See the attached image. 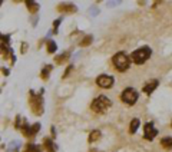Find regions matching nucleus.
Masks as SVG:
<instances>
[{"label": "nucleus", "mask_w": 172, "mask_h": 152, "mask_svg": "<svg viewBox=\"0 0 172 152\" xmlns=\"http://www.w3.org/2000/svg\"><path fill=\"white\" fill-rule=\"evenodd\" d=\"M44 145H46V148L49 149V151H54V146H53V142L50 141V139H44Z\"/></svg>", "instance_id": "nucleus-17"}, {"label": "nucleus", "mask_w": 172, "mask_h": 152, "mask_svg": "<svg viewBox=\"0 0 172 152\" xmlns=\"http://www.w3.org/2000/svg\"><path fill=\"white\" fill-rule=\"evenodd\" d=\"M90 40H92V36H87V37H85L83 39V42H82V46H87V44H90Z\"/></svg>", "instance_id": "nucleus-20"}, {"label": "nucleus", "mask_w": 172, "mask_h": 152, "mask_svg": "<svg viewBox=\"0 0 172 152\" xmlns=\"http://www.w3.org/2000/svg\"><path fill=\"white\" fill-rule=\"evenodd\" d=\"M50 69H52V66H50V65H49V66H46V67L43 69V72H42V77H43V79H47V75H49Z\"/></svg>", "instance_id": "nucleus-18"}, {"label": "nucleus", "mask_w": 172, "mask_h": 152, "mask_svg": "<svg viewBox=\"0 0 172 152\" xmlns=\"http://www.w3.org/2000/svg\"><path fill=\"white\" fill-rule=\"evenodd\" d=\"M156 133H158V130H156V128L153 126V123H152V122L145 123V128H143V136H145V139L152 141V139L156 136Z\"/></svg>", "instance_id": "nucleus-6"}, {"label": "nucleus", "mask_w": 172, "mask_h": 152, "mask_svg": "<svg viewBox=\"0 0 172 152\" xmlns=\"http://www.w3.org/2000/svg\"><path fill=\"white\" fill-rule=\"evenodd\" d=\"M59 10L60 11H69V13H73L76 11V7L73 4H60L59 6Z\"/></svg>", "instance_id": "nucleus-12"}, {"label": "nucleus", "mask_w": 172, "mask_h": 152, "mask_svg": "<svg viewBox=\"0 0 172 152\" xmlns=\"http://www.w3.org/2000/svg\"><path fill=\"white\" fill-rule=\"evenodd\" d=\"M113 77L112 76H108V75H100V76H97V79H96V83H97V86H100V87H103V89H109V87L113 85Z\"/></svg>", "instance_id": "nucleus-5"}, {"label": "nucleus", "mask_w": 172, "mask_h": 152, "mask_svg": "<svg viewBox=\"0 0 172 152\" xmlns=\"http://www.w3.org/2000/svg\"><path fill=\"white\" fill-rule=\"evenodd\" d=\"M122 100L126 103V105H135L136 103V100H138V93H136V90L135 89H132V87H128V89H125L123 92H122Z\"/></svg>", "instance_id": "nucleus-4"}, {"label": "nucleus", "mask_w": 172, "mask_h": 152, "mask_svg": "<svg viewBox=\"0 0 172 152\" xmlns=\"http://www.w3.org/2000/svg\"><path fill=\"white\" fill-rule=\"evenodd\" d=\"M112 62H113V65L115 67L120 70V72H125V70H128L129 69V57L128 54L125 53V52H119L113 56V59H112Z\"/></svg>", "instance_id": "nucleus-2"}, {"label": "nucleus", "mask_w": 172, "mask_h": 152, "mask_svg": "<svg viewBox=\"0 0 172 152\" xmlns=\"http://www.w3.org/2000/svg\"><path fill=\"white\" fill-rule=\"evenodd\" d=\"M161 145H162V148H165V149H172V138H169V136L162 138Z\"/></svg>", "instance_id": "nucleus-9"}, {"label": "nucleus", "mask_w": 172, "mask_h": 152, "mask_svg": "<svg viewBox=\"0 0 172 152\" xmlns=\"http://www.w3.org/2000/svg\"><path fill=\"white\" fill-rule=\"evenodd\" d=\"M150 49L148 46H143V47H140L138 50H135L132 56H130V59H132V62L133 63H136V65H142V63H145L148 59L150 57Z\"/></svg>", "instance_id": "nucleus-1"}, {"label": "nucleus", "mask_w": 172, "mask_h": 152, "mask_svg": "<svg viewBox=\"0 0 172 152\" xmlns=\"http://www.w3.org/2000/svg\"><path fill=\"white\" fill-rule=\"evenodd\" d=\"M39 129H40V123H34L32 128H30V130H29V136H34Z\"/></svg>", "instance_id": "nucleus-16"}, {"label": "nucleus", "mask_w": 172, "mask_h": 152, "mask_svg": "<svg viewBox=\"0 0 172 152\" xmlns=\"http://www.w3.org/2000/svg\"><path fill=\"white\" fill-rule=\"evenodd\" d=\"M100 138V132L99 130H92V133H90V136H89V142H95L97 141Z\"/></svg>", "instance_id": "nucleus-14"}, {"label": "nucleus", "mask_w": 172, "mask_h": 152, "mask_svg": "<svg viewBox=\"0 0 172 152\" xmlns=\"http://www.w3.org/2000/svg\"><path fill=\"white\" fill-rule=\"evenodd\" d=\"M40 151H42V146L36 145V143H27V146H26V152H40Z\"/></svg>", "instance_id": "nucleus-10"}, {"label": "nucleus", "mask_w": 172, "mask_h": 152, "mask_svg": "<svg viewBox=\"0 0 172 152\" xmlns=\"http://www.w3.org/2000/svg\"><path fill=\"white\" fill-rule=\"evenodd\" d=\"M56 49H57L56 43H54L53 40H49V42H47V52H49V53H54Z\"/></svg>", "instance_id": "nucleus-15"}, {"label": "nucleus", "mask_w": 172, "mask_h": 152, "mask_svg": "<svg viewBox=\"0 0 172 152\" xmlns=\"http://www.w3.org/2000/svg\"><path fill=\"white\" fill-rule=\"evenodd\" d=\"M67 57H69V53H64V54H62V56H59V57H56V63H62V62H64Z\"/></svg>", "instance_id": "nucleus-19"}, {"label": "nucleus", "mask_w": 172, "mask_h": 152, "mask_svg": "<svg viewBox=\"0 0 172 152\" xmlns=\"http://www.w3.org/2000/svg\"><path fill=\"white\" fill-rule=\"evenodd\" d=\"M156 86H158V80H149V82L143 86V92H145L146 95H150V93L156 89Z\"/></svg>", "instance_id": "nucleus-8"}, {"label": "nucleus", "mask_w": 172, "mask_h": 152, "mask_svg": "<svg viewBox=\"0 0 172 152\" xmlns=\"http://www.w3.org/2000/svg\"><path fill=\"white\" fill-rule=\"evenodd\" d=\"M33 96V93H32ZM30 106H32L33 112L36 113V115H40L43 112V105H42V98L40 96H33L30 99Z\"/></svg>", "instance_id": "nucleus-7"}, {"label": "nucleus", "mask_w": 172, "mask_h": 152, "mask_svg": "<svg viewBox=\"0 0 172 152\" xmlns=\"http://www.w3.org/2000/svg\"><path fill=\"white\" fill-rule=\"evenodd\" d=\"M110 106V100L106 98V96H97L93 102H92V110L93 112H96V113H103Z\"/></svg>", "instance_id": "nucleus-3"}, {"label": "nucleus", "mask_w": 172, "mask_h": 152, "mask_svg": "<svg viewBox=\"0 0 172 152\" xmlns=\"http://www.w3.org/2000/svg\"><path fill=\"white\" fill-rule=\"evenodd\" d=\"M26 4H27V9L32 11V13L37 11V9H39V4H37V3H34V1H26Z\"/></svg>", "instance_id": "nucleus-13"}, {"label": "nucleus", "mask_w": 172, "mask_h": 152, "mask_svg": "<svg viewBox=\"0 0 172 152\" xmlns=\"http://www.w3.org/2000/svg\"><path fill=\"white\" fill-rule=\"evenodd\" d=\"M171 128H172V122H171Z\"/></svg>", "instance_id": "nucleus-22"}, {"label": "nucleus", "mask_w": 172, "mask_h": 152, "mask_svg": "<svg viewBox=\"0 0 172 152\" xmlns=\"http://www.w3.org/2000/svg\"><path fill=\"white\" fill-rule=\"evenodd\" d=\"M139 122L140 120L139 119H132V122H130V126H129V132L130 133H135L136 130H138V128H139Z\"/></svg>", "instance_id": "nucleus-11"}, {"label": "nucleus", "mask_w": 172, "mask_h": 152, "mask_svg": "<svg viewBox=\"0 0 172 152\" xmlns=\"http://www.w3.org/2000/svg\"><path fill=\"white\" fill-rule=\"evenodd\" d=\"M70 70H72V66H69V67H67V70H66V72H64V75H63V77H66V76L69 75V73H70Z\"/></svg>", "instance_id": "nucleus-21"}]
</instances>
